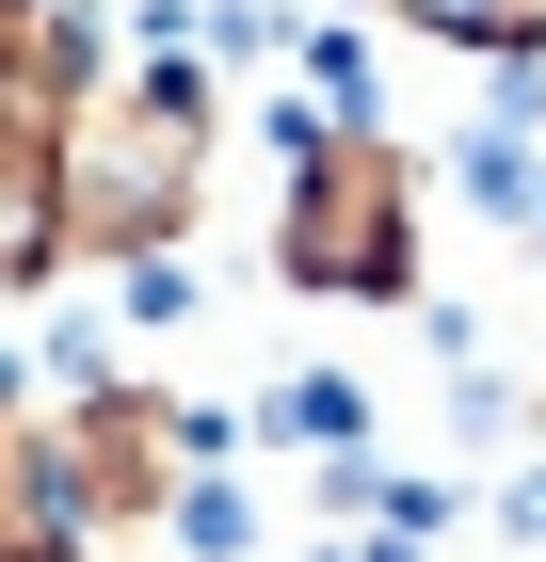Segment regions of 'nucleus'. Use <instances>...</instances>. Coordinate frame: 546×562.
<instances>
[{"mask_svg": "<svg viewBox=\"0 0 546 562\" xmlns=\"http://www.w3.org/2000/svg\"><path fill=\"white\" fill-rule=\"evenodd\" d=\"M161 515H177V547H193V562H242V547H257V515L225 498V482H177Z\"/></svg>", "mask_w": 546, "mask_h": 562, "instance_id": "obj_5", "label": "nucleus"}, {"mask_svg": "<svg viewBox=\"0 0 546 562\" xmlns=\"http://www.w3.org/2000/svg\"><path fill=\"white\" fill-rule=\"evenodd\" d=\"M274 273L322 305H402L419 290V161L337 113V130H290V177H274Z\"/></svg>", "mask_w": 546, "mask_h": 562, "instance_id": "obj_2", "label": "nucleus"}, {"mask_svg": "<svg viewBox=\"0 0 546 562\" xmlns=\"http://www.w3.org/2000/svg\"><path fill=\"white\" fill-rule=\"evenodd\" d=\"M81 16H48L16 65H0V290H48L65 273V65H81Z\"/></svg>", "mask_w": 546, "mask_h": 562, "instance_id": "obj_3", "label": "nucleus"}, {"mask_svg": "<svg viewBox=\"0 0 546 562\" xmlns=\"http://www.w3.org/2000/svg\"><path fill=\"white\" fill-rule=\"evenodd\" d=\"M370 16H402V33L466 48V65H531L546 48V0H370Z\"/></svg>", "mask_w": 546, "mask_h": 562, "instance_id": "obj_4", "label": "nucleus"}, {"mask_svg": "<svg viewBox=\"0 0 546 562\" xmlns=\"http://www.w3.org/2000/svg\"><path fill=\"white\" fill-rule=\"evenodd\" d=\"M354 418H370V402L337 386V370H305V386H290V434H305V450H354Z\"/></svg>", "mask_w": 546, "mask_h": 562, "instance_id": "obj_6", "label": "nucleus"}, {"mask_svg": "<svg viewBox=\"0 0 546 562\" xmlns=\"http://www.w3.org/2000/svg\"><path fill=\"white\" fill-rule=\"evenodd\" d=\"M210 193V81L193 48H81L65 65V258H177Z\"/></svg>", "mask_w": 546, "mask_h": 562, "instance_id": "obj_1", "label": "nucleus"}, {"mask_svg": "<svg viewBox=\"0 0 546 562\" xmlns=\"http://www.w3.org/2000/svg\"><path fill=\"white\" fill-rule=\"evenodd\" d=\"M48 33V0H0V65H16V48H33Z\"/></svg>", "mask_w": 546, "mask_h": 562, "instance_id": "obj_8", "label": "nucleus"}, {"mask_svg": "<svg viewBox=\"0 0 546 562\" xmlns=\"http://www.w3.org/2000/svg\"><path fill=\"white\" fill-rule=\"evenodd\" d=\"M0 562H97V547H65V530H0Z\"/></svg>", "mask_w": 546, "mask_h": 562, "instance_id": "obj_7", "label": "nucleus"}]
</instances>
